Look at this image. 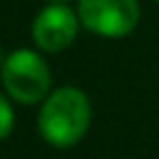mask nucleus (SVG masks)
<instances>
[{
  "mask_svg": "<svg viewBox=\"0 0 159 159\" xmlns=\"http://www.w3.org/2000/svg\"><path fill=\"white\" fill-rule=\"evenodd\" d=\"M49 2H70V0H49Z\"/></svg>",
  "mask_w": 159,
  "mask_h": 159,
  "instance_id": "0eeeda50",
  "label": "nucleus"
},
{
  "mask_svg": "<svg viewBox=\"0 0 159 159\" xmlns=\"http://www.w3.org/2000/svg\"><path fill=\"white\" fill-rule=\"evenodd\" d=\"M91 124V101L77 87L54 89L38 112V131L47 145L68 150L84 138Z\"/></svg>",
  "mask_w": 159,
  "mask_h": 159,
  "instance_id": "f257e3e1",
  "label": "nucleus"
},
{
  "mask_svg": "<svg viewBox=\"0 0 159 159\" xmlns=\"http://www.w3.org/2000/svg\"><path fill=\"white\" fill-rule=\"evenodd\" d=\"M0 80L7 96L21 105L42 103L52 94V73L42 54L33 49H14L0 66Z\"/></svg>",
  "mask_w": 159,
  "mask_h": 159,
  "instance_id": "f03ea898",
  "label": "nucleus"
},
{
  "mask_svg": "<svg viewBox=\"0 0 159 159\" xmlns=\"http://www.w3.org/2000/svg\"><path fill=\"white\" fill-rule=\"evenodd\" d=\"M7 56H5V52H2V47H0V66H2V61H5Z\"/></svg>",
  "mask_w": 159,
  "mask_h": 159,
  "instance_id": "423d86ee",
  "label": "nucleus"
},
{
  "mask_svg": "<svg viewBox=\"0 0 159 159\" xmlns=\"http://www.w3.org/2000/svg\"><path fill=\"white\" fill-rule=\"evenodd\" d=\"M75 12L82 28L108 40L131 35L140 21L138 0H77Z\"/></svg>",
  "mask_w": 159,
  "mask_h": 159,
  "instance_id": "7ed1b4c3",
  "label": "nucleus"
},
{
  "mask_svg": "<svg viewBox=\"0 0 159 159\" xmlns=\"http://www.w3.org/2000/svg\"><path fill=\"white\" fill-rule=\"evenodd\" d=\"M80 26V16L73 7H68L66 2H49L33 19L30 35L40 52L59 54L75 42Z\"/></svg>",
  "mask_w": 159,
  "mask_h": 159,
  "instance_id": "20e7f679",
  "label": "nucleus"
},
{
  "mask_svg": "<svg viewBox=\"0 0 159 159\" xmlns=\"http://www.w3.org/2000/svg\"><path fill=\"white\" fill-rule=\"evenodd\" d=\"M154 2H157V5H159V0H154Z\"/></svg>",
  "mask_w": 159,
  "mask_h": 159,
  "instance_id": "6e6552de",
  "label": "nucleus"
},
{
  "mask_svg": "<svg viewBox=\"0 0 159 159\" xmlns=\"http://www.w3.org/2000/svg\"><path fill=\"white\" fill-rule=\"evenodd\" d=\"M14 129V110L5 94H0V140H5Z\"/></svg>",
  "mask_w": 159,
  "mask_h": 159,
  "instance_id": "39448f33",
  "label": "nucleus"
}]
</instances>
